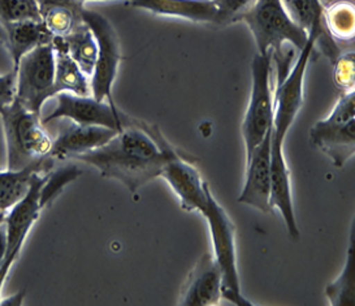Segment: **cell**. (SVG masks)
Wrapping results in <instances>:
<instances>
[{"mask_svg": "<svg viewBox=\"0 0 355 306\" xmlns=\"http://www.w3.org/2000/svg\"><path fill=\"white\" fill-rule=\"evenodd\" d=\"M24 297H25V291H20V292H17V294H15L13 296H8L7 298H0V305H22Z\"/></svg>", "mask_w": 355, "mask_h": 306, "instance_id": "cell-31", "label": "cell"}, {"mask_svg": "<svg viewBox=\"0 0 355 306\" xmlns=\"http://www.w3.org/2000/svg\"><path fill=\"white\" fill-rule=\"evenodd\" d=\"M284 144L271 137V184H270V206L282 212L289 236L293 240L300 239V230L293 207L291 173L284 157Z\"/></svg>", "mask_w": 355, "mask_h": 306, "instance_id": "cell-14", "label": "cell"}, {"mask_svg": "<svg viewBox=\"0 0 355 306\" xmlns=\"http://www.w3.org/2000/svg\"><path fill=\"white\" fill-rule=\"evenodd\" d=\"M325 296L331 305H354V283H353V230L350 232V243L344 270L334 283L325 288Z\"/></svg>", "mask_w": 355, "mask_h": 306, "instance_id": "cell-24", "label": "cell"}, {"mask_svg": "<svg viewBox=\"0 0 355 306\" xmlns=\"http://www.w3.org/2000/svg\"><path fill=\"white\" fill-rule=\"evenodd\" d=\"M130 6L159 16L215 24L218 8L214 0H132Z\"/></svg>", "mask_w": 355, "mask_h": 306, "instance_id": "cell-17", "label": "cell"}, {"mask_svg": "<svg viewBox=\"0 0 355 306\" xmlns=\"http://www.w3.org/2000/svg\"><path fill=\"white\" fill-rule=\"evenodd\" d=\"M198 212L209 223L214 245V257L223 273L221 296L237 306H251L250 301L241 294L240 278L236 255V230L228 214L214 198L211 190Z\"/></svg>", "mask_w": 355, "mask_h": 306, "instance_id": "cell-5", "label": "cell"}, {"mask_svg": "<svg viewBox=\"0 0 355 306\" xmlns=\"http://www.w3.org/2000/svg\"><path fill=\"white\" fill-rule=\"evenodd\" d=\"M16 71L15 99L22 106L41 115L47 99L55 96V51L53 43L35 47L22 56Z\"/></svg>", "mask_w": 355, "mask_h": 306, "instance_id": "cell-8", "label": "cell"}, {"mask_svg": "<svg viewBox=\"0 0 355 306\" xmlns=\"http://www.w3.org/2000/svg\"><path fill=\"white\" fill-rule=\"evenodd\" d=\"M116 135L117 132L110 128L81 126L73 123L71 127L65 128L53 141L50 155L59 160L76 158L77 155L102 148Z\"/></svg>", "mask_w": 355, "mask_h": 306, "instance_id": "cell-15", "label": "cell"}, {"mask_svg": "<svg viewBox=\"0 0 355 306\" xmlns=\"http://www.w3.org/2000/svg\"><path fill=\"white\" fill-rule=\"evenodd\" d=\"M7 246H8V240H7V226H6V218L0 221V266L3 264L6 254H7Z\"/></svg>", "mask_w": 355, "mask_h": 306, "instance_id": "cell-30", "label": "cell"}, {"mask_svg": "<svg viewBox=\"0 0 355 306\" xmlns=\"http://www.w3.org/2000/svg\"><path fill=\"white\" fill-rule=\"evenodd\" d=\"M41 22L53 38H64L84 24L81 0H38Z\"/></svg>", "mask_w": 355, "mask_h": 306, "instance_id": "cell-18", "label": "cell"}, {"mask_svg": "<svg viewBox=\"0 0 355 306\" xmlns=\"http://www.w3.org/2000/svg\"><path fill=\"white\" fill-rule=\"evenodd\" d=\"M272 130L261 144L246 157V179L239 202L252 206L261 212H271L270 184H271Z\"/></svg>", "mask_w": 355, "mask_h": 306, "instance_id": "cell-11", "label": "cell"}, {"mask_svg": "<svg viewBox=\"0 0 355 306\" xmlns=\"http://www.w3.org/2000/svg\"><path fill=\"white\" fill-rule=\"evenodd\" d=\"M282 7L293 22L300 25L307 34L313 31L325 32L323 25V0H280Z\"/></svg>", "mask_w": 355, "mask_h": 306, "instance_id": "cell-23", "label": "cell"}, {"mask_svg": "<svg viewBox=\"0 0 355 306\" xmlns=\"http://www.w3.org/2000/svg\"><path fill=\"white\" fill-rule=\"evenodd\" d=\"M223 273L212 254L199 260L181 291L178 304L182 306L218 305L221 300Z\"/></svg>", "mask_w": 355, "mask_h": 306, "instance_id": "cell-12", "label": "cell"}, {"mask_svg": "<svg viewBox=\"0 0 355 306\" xmlns=\"http://www.w3.org/2000/svg\"><path fill=\"white\" fill-rule=\"evenodd\" d=\"M22 20H41L37 1L0 0V24Z\"/></svg>", "mask_w": 355, "mask_h": 306, "instance_id": "cell-26", "label": "cell"}, {"mask_svg": "<svg viewBox=\"0 0 355 306\" xmlns=\"http://www.w3.org/2000/svg\"><path fill=\"white\" fill-rule=\"evenodd\" d=\"M53 157L40 164L21 169L0 171V212H8L28 194L33 180L38 173H47L53 169Z\"/></svg>", "mask_w": 355, "mask_h": 306, "instance_id": "cell-19", "label": "cell"}, {"mask_svg": "<svg viewBox=\"0 0 355 306\" xmlns=\"http://www.w3.org/2000/svg\"><path fill=\"white\" fill-rule=\"evenodd\" d=\"M241 22L250 29L258 53H271L276 80L282 78L293 65V53H286L284 46L289 43L300 53L309 40L307 32L293 22L280 0H257Z\"/></svg>", "mask_w": 355, "mask_h": 306, "instance_id": "cell-2", "label": "cell"}, {"mask_svg": "<svg viewBox=\"0 0 355 306\" xmlns=\"http://www.w3.org/2000/svg\"><path fill=\"white\" fill-rule=\"evenodd\" d=\"M6 136L7 169H21L50 158L53 139L43 128L42 119L16 99L0 110Z\"/></svg>", "mask_w": 355, "mask_h": 306, "instance_id": "cell-4", "label": "cell"}, {"mask_svg": "<svg viewBox=\"0 0 355 306\" xmlns=\"http://www.w3.org/2000/svg\"><path fill=\"white\" fill-rule=\"evenodd\" d=\"M56 119H69L81 126L110 128L117 133L137 120L107 101H96L93 95L81 96L65 92L56 95V107L50 115L43 117L42 123L47 124Z\"/></svg>", "mask_w": 355, "mask_h": 306, "instance_id": "cell-10", "label": "cell"}, {"mask_svg": "<svg viewBox=\"0 0 355 306\" xmlns=\"http://www.w3.org/2000/svg\"><path fill=\"white\" fill-rule=\"evenodd\" d=\"M313 146L327 154L341 169L355 153V93H341L329 117L310 129Z\"/></svg>", "mask_w": 355, "mask_h": 306, "instance_id": "cell-6", "label": "cell"}, {"mask_svg": "<svg viewBox=\"0 0 355 306\" xmlns=\"http://www.w3.org/2000/svg\"><path fill=\"white\" fill-rule=\"evenodd\" d=\"M81 173L83 171L73 164H68L60 169H53L49 173H46L42 188H41V194H40V203L42 210L63 192L64 188L69 182L77 179Z\"/></svg>", "mask_w": 355, "mask_h": 306, "instance_id": "cell-25", "label": "cell"}, {"mask_svg": "<svg viewBox=\"0 0 355 306\" xmlns=\"http://www.w3.org/2000/svg\"><path fill=\"white\" fill-rule=\"evenodd\" d=\"M323 25L334 42H353L355 35V7L352 0H334L324 4Z\"/></svg>", "mask_w": 355, "mask_h": 306, "instance_id": "cell-21", "label": "cell"}, {"mask_svg": "<svg viewBox=\"0 0 355 306\" xmlns=\"http://www.w3.org/2000/svg\"><path fill=\"white\" fill-rule=\"evenodd\" d=\"M62 41L67 51L81 68V71L87 77H92L98 55L96 41L92 29L84 22V24L80 25L73 33L62 38Z\"/></svg>", "mask_w": 355, "mask_h": 306, "instance_id": "cell-22", "label": "cell"}, {"mask_svg": "<svg viewBox=\"0 0 355 306\" xmlns=\"http://www.w3.org/2000/svg\"><path fill=\"white\" fill-rule=\"evenodd\" d=\"M16 95V71L12 68L8 74H0V110L15 101Z\"/></svg>", "mask_w": 355, "mask_h": 306, "instance_id": "cell-29", "label": "cell"}, {"mask_svg": "<svg viewBox=\"0 0 355 306\" xmlns=\"http://www.w3.org/2000/svg\"></svg>", "mask_w": 355, "mask_h": 306, "instance_id": "cell-35", "label": "cell"}, {"mask_svg": "<svg viewBox=\"0 0 355 306\" xmlns=\"http://www.w3.org/2000/svg\"><path fill=\"white\" fill-rule=\"evenodd\" d=\"M218 15L215 25L225 26L241 22L243 15L250 10L257 0H214Z\"/></svg>", "mask_w": 355, "mask_h": 306, "instance_id": "cell-28", "label": "cell"}, {"mask_svg": "<svg viewBox=\"0 0 355 306\" xmlns=\"http://www.w3.org/2000/svg\"><path fill=\"white\" fill-rule=\"evenodd\" d=\"M178 151L169 145L159 128L136 120L102 148L76 159L99 169L107 179L119 180L130 192L160 176Z\"/></svg>", "mask_w": 355, "mask_h": 306, "instance_id": "cell-1", "label": "cell"}, {"mask_svg": "<svg viewBox=\"0 0 355 306\" xmlns=\"http://www.w3.org/2000/svg\"><path fill=\"white\" fill-rule=\"evenodd\" d=\"M354 53H341L334 62V81L341 93L354 92Z\"/></svg>", "mask_w": 355, "mask_h": 306, "instance_id": "cell-27", "label": "cell"}, {"mask_svg": "<svg viewBox=\"0 0 355 306\" xmlns=\"http://www.w3.org/2000/svg\"><path fill=\"white\" fill-rule=\"evenodd\" d=\"M271 53H257L251 62L250 101L242 121L246 157L272 130L273 87L271 86Z\"/></svg>", "mask_w": 355, "mask_h": 306, "instance_id": "cell-7", "label": "cell"}, {"mask_svg": "<svg viewBox=\"0 0 355 306\" xmlns=\"http://www.w3.org/2000/svg\"><path fill=\"white\" fill-rule=\"evenodd\" d=\"M32 1H37L38 3V0H32Z\"/></svg>", "mask_w": 355, "mask_h": 306, "instance_id": "cell-34", "label": "cell"}, {"mask_svg": "<svg viewBox=\"0 0 355 306\" xmlns=\"http://www.w3.org/2000/svg\"><path fill=\"white\" fill-rule=\"evenodd\" d=\"M53 46L55 51V96L63 92L81 96L92 95L90 77H87L71 58L62 38H53Z\"/></svg>", "mask_w": 355, "mask_h": 306, "instance_id": "cell-20", "label": "cell"}, {"mask_svg": "<svg viewBox=\"0 0 355 306\" xmlns=\"http://www.w3.org/2000/svg\"><path fill=\"white\" fill-rule=\"evenodd\" d=\"M6 214H7V212H0V221L6 218Z\"/></svg>", "mask_w": 355, "mask_h": 306, "instance_id": "cell-32", "label": "cell"}, {"mask_svg": "<svg viewBox=\"0 0 355 306\" xmlns=\"http://www.w3.org/2000/svg\"><path fill=\"white\" fill-rule=\"evenodd\" d=\"M160 176L175 190L184 210L198 212L200 205L206 201L209 187L190 160L178 153L164 166Z\"/></svg>", "mask_w": 355, "mask_h": 306, "instance_id": "cell-13", "label": "cell"}, {"mask_svg": "<svg viewBox=\"0 0 355 306\" xmlns=\"http://www.w3.org/2000/svg\"><path fill=\"white\" fill-rule=\"evenodd\" d=\"M53 35L41 20L0 24V43L10 55L13 69L17 68L24 55L31 53L38 46L53 43Z\"/></svg>", "mask_w": 355, "mask_h": 306, "instance_id": "cell-16", "label": "cell"}, {"mask_svg": "<svg viewBox=\"0 0 355 306\" xmlns=\"http://www.w3.org/2000/svg\"><path fill=\"white\" fill-rule=\"evenodd\" d=\"M316 44L322 46V51L332 63L341 53L337 42H334L328 34L320 31L309 33V40L298 53L295 63L282 78L276 80V85L273 87L272 139L277 142L284 144L289 129L302 108L304 77Z\"/></svg>", "mask_w": 355, "mask_h": 306, "instance_id": "cell-3", "label": "cell"}, {"mask_svg": "<svg viewBox=\"0 0 355 306\" xmlns=\"http://www.w3.org/2000/svg\"><path fill=\"white\" fill-rule=\"evenodd\" d=\"M81 1H83V3H86V1H89V0H81ZM130 1H132V0H129V3H130Z\"/></svg>", "mask_w": 355, "mask_h": 306, "instance_id": "cell-33", "label": "cell"}, {"mask_svg": "<svg viewBox=\"0 0 355 306\" xmlns=\"http://www.w3.org/2000/svg\"><path fill=\"white\" fill-rule=\"evenodd\" d=\"M83 19L94 34L98 47L94 72L90 77L92 95L96 101H107L110 105L116 106L112 96V85L121 62L119 35L112 24L99 12L85 8Z\"/></svg>", "mask_w": 355, "mask_h": 306, "instance_id": "cell-9", "label": "cell"}]
</instances>
